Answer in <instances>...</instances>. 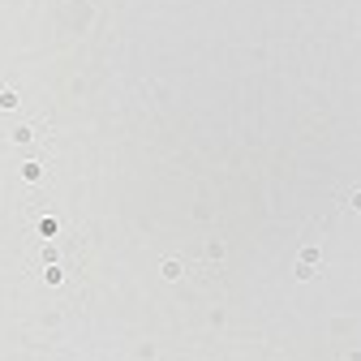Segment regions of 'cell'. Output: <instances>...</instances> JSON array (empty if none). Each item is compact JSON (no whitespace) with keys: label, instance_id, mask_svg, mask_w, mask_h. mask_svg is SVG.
I'll return each mask as SVG.
<instances>
[{"label":"cell","instance_id":"1","mask_svg":"<svg viewBox=\"0 0 361 361\" xmlns=\"http://www.w3.org/2000/svg\"><path fill=\"white\" fill-rule=\"evenodd\" d=\"M35 258H43V262H56V258H61V245H52V241H43V245H35V250L26 254V262H35Z\"/></svg>","mask_w":361,"mask_h":361}]
</instances>
